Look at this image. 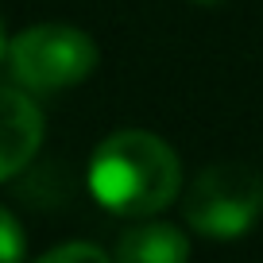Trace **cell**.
Returning <instances> with one entry per match:
<instances>
[{"label":"cell","mask_w":263,"mask_h":263,"mask_svg":"<svg viewBox=\"0 0 263 263\" xmlns=\"http://www.w3.org/2000/svg\"><path fill=\"white\" fill-rule=\"evenodd\" d=\"M194 4H221V0H194Z\"/></svg>","instance_id":"9"},{"label":"cell","mask_w":263,"mask_h":263,"mask_svg":"<svg viewBox=\"0 0 263 263\" xmlns=\"http://www.w3.org/2000/svg\"><path fill=\"white\" fill-rule=\"evenodd\" d=\"M20 255H24V229H20V221L8 209L0 205V263H12Z\"/></svg>","instance_id":"6"},{"label":"cell","mask_w":263,"mask_h":263,"mask_svg":"<svg viewBox=\"0 0 263 263\" xmlns=\"http://www.w3.org/2000/svg\"><path fill=\"white\" fill-rule=\"evenodd\" d=\"M182 213L197 236L236 240L263 213V178L252 166H236V163L205 166L190 182Z\"/></svg>","instance_id":"2"},{"label":"cell","mask_w":263,"mask_h":263,"mask_svg":"<svg viewBox=\"0 0 263 263\" xmlns=\"http://www.w3.org/2000/svg\"><path fill=\"white\" fill-rule=\"evenodd\" d=\"M178 155L151 132H112L89 159V190L108 213L151 217L178 197Z\"/></svg>","instance_id":"1"},{"label":"cell","mask_w":263,"mask_h":263,"mask_svg":"<svg viewBox=\"0 0 263 263\" xmlns=\"http://www.w3.org/2000/svg\"><path fill=\"white\" fill-rule=\"evenodd\" d=\"M8 66L24 89L58 93L85 82L97 66V47L70 24H39L8 43Z\"/></svg>","instance_id":"3"},{"label":"cell","mask_w":263,"mask_h":263,"mask_svg":"<svg viewBox=\"0 0 263 263\" xmlns=\"http://www.w3.org/2000/svg\"><path fill=\"white\" fill-rule=\"evenodd\" d=\"M4 50H8V43H4V27H0V58H4Z\"/></svg>","instance_id":"8"},{"label":"cell","mask_w":263,"mask_h":263,"mask_svg":"<svg viewBox=\"0 0 263 263\" xmlns=\"http://www.w3.org/2000/svg\"><path fill=\"white\" fill-rule=\"evenodd\" d=\"M43 143V112L27 93L0 85V182L20 174Z\"/></svg>","instance_id":"4"},{"label":"cell","mask_w":263,"mask_h":263,"mask_svg":"<svg viewBox=\"0 0 263 263\" xmlns=\"http://www.w3.org/2000/svg\"><path fill=\"white\" fill-rule=\"evenodd\" d=\"M186 255H190L186 236L171 224H136L116 244V259L132 263H178Z\"/></svg>","instance_id":"5"},{"label":"cell","mask_w":263,"mask_h":263,"mask_svg":"<svg viewBox=\"0 0 263 263\" xmlns=\"http://www.w3.org/2000/svg\"><path fill=\"white\" fill-rule=\"evenodd\" d=\"M70 259H93V263H105L108 252L97 244H62V248H50L43 255V263H70Z\"/></svg>","instance_id":"7"}]
</instances>
